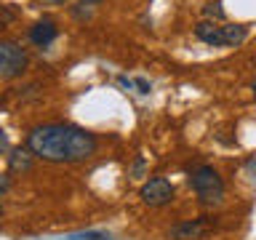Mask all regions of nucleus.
<instances>
[{
    "instance_id": "f257e3e1",
    "label": "nucleus",
    "mask_w": 256,
    "mask_h": 240,
    "mask_svg": "<svg viewBox=\"0 0 256 240\" xmlns=\"http://www.w3.org/2000/svg\"><path fill=\"white\" fill-rule=\"evenodd\" d=\"M96 136L72 123H46L27 134V150L48 163H83L96 152Z\"/></svg>"
},
{
    "instance_id": "f03ea898",
    "label": "nucleus",
    "mask_w": 256,
    "mask_h": 240,
    "mask_svg": "<svg viewBox=\"0 0 256 240\" xmlns=\"http://www.w3.org/2000/svg\"><path fill=\"white\" fill-rule=\"evenodd\" d=\"M190 187L203 206H219L224 200V182L214 166H200L190 174Z\"/></svg>"
},
{
    "instance_id": "7ed1b4c3",
    "label": "nucleus",
    "mask_w": 256,
    "mask_h": 240,
    "mask_svg": "<svg viewBox=\"0 0 256 240\" xmlns=\"http://www.w3.org/2000/svg\"><path fill=\"white\" fill-rule=\"evenodd\" d=\"M30 64V56L27 51L14 43V40H0V78L11 80V78H19Z\"/></svg>"
},
{
    "instance_id": "20e7f679",
    "label": "nucleus",
    "mask_w": 256,
    "mask_h": 240,
    "mask_svg": "<svg viewBox=\"0 0 256 240\" xmlns=\"http://www.w3.org/2000/svg\"><path fill=\"white\" fill-rule=\"evenodd\" d=\"M139 198L144 206L150 208H160V206H168L174 200V184L163 179V176H155V179H147L139 190Z\"/></svg>"
},
{
    "instance_id": "39448f33",
    "label": "nucleus",
    "mask_w": 256,
    "mask_h": 240,
    "mask_svg": "<svg viewBox=\"0 0 256 240\" xmlns=\"http://www.w3.org/2000/svg\"><path fill=\"white\" fill-rule=\"evenodd\" d=\"M56 38H59V27H56V22L51 19V16H43V19H38V22L30 27V40H32L38 48L51 46Z\"/></svg>"
},
{
    "instance_id": "423d86ee",
    "label": "nucleus",
    "mask_w": 256,
    "mask_h": 240,
    "mask_svg": "<svg viewBox=\"0 0 256 240\" xmlns=\"http://www.w3.org/2000/svg\"><path fill=\"white\" fill-rule=\"evenodd\" d=\"M206 230H208V216L192 219V222H179L176 227H171V238L174 240H195L200 235H206Z\"/></svg>"
},
{
    "instance_id": "0eeeda50",
    "label": "nucleus",
    "mask_w": 256,
    "mask_h": 240,
    "mask_svg": "<svg viewBox=\"0 0 256 240\" xmlns=\"http://www.w3.org/2000/svg\"><path fill=\"white\" fill-rule=\"evenodd\" d=\"M195 38L206 46H214V48H222L224 46V35H222V24L219 22H200L195 27Z\"/></svg>"
},
{
    "instance_id": "6e6552de",
    "label": "nucleus",
    "mask_w": 256,
    "mask_h": 240,
    "mask_svg": "<svg viewBox=\"0 0 256 240\" xmlns=\"http://www.w3.org/2000/svg\"><path fill=\"white\" fill-rule=\"evenodd\" d=\"M30 168H32V152L30 150H22V147L14 150L11 158H8V171H14V174L22 171L24 174V171H30Z\"/></svg>"
},
{
    "instance_id": "1a4fd4ad",
    "label": "nucleus",
    "mask_w": 256,
    "mask_h": 240,
    "mask_svg": "<svg viewBox=\"0 0 256 240\" xmlns=\"http://www.w3.org/2000/svg\"><path fill=\"white\" fill-rule=\"evenodd\" d=\"M222 35H224V46H240L248 35L246 24H222Z\"/></svg>"
},
{
    "instance_id": "9d476101",
    "label": "nucleus",
    "mask_w": 256,
    "mask_h": 240,
    "mask_svg": "<svg viewBox=\"0 0 256 240\" xmlns=\"http://www.w3.org/2000/svg\"><path fill=\"white\" fill-rule=\"evenodd\" d=\"M203 14L208 16V22H222L224 16V8H222V0H211V3H206L203 6Z\"/></svg>"
},
{
    "instance_id": "9b49d317",
    "label": "nucleus",
    "mask_w": 256,
    "mask_h": 240,
    "mask_svg": "<svg viewBox=\"0 0 256 240\" xmlns=\"http://www.w3.org/2000/svg\"><path fill=\"white\" fill-rule=\"evenodd\" d=\"M70 240H112L110 232H78V235H70Z\"/></svg>"
},
{
    "instance_id": "f8f14e48",
    "label": "nucleus",
    "mask_w": 256,
    "mask_h": 240,
    "mask_svg": "<svg viewBox=\"0 0 256 240\" xmlns=\"http://www.w3.org/2000/svg\"><path fill=\"white\" fill-rule=\"evenodd\" d=\"M134 88H139V94H144V96H147V94L152 91L150 80H144V78H136V80H134Z\"/></svg>"
},
{
    "instance_id": "ddd939ff",
    "label": "nucleus",
    "mask_w": 256,
    "mask_h": 240,
    "mask_svg": "<svg viewBox=\"0 0 256 240\" xmlns=\"http://www.w3.org/2000/svg\"><path fill=\"white\" fill-rule=\"evenodd\" d=\"M8 150H11V139H8V134L0 128V155H6Z\"/></svg>"
},
{
    "instance_id": "4468645a",
    "label": "nucleus",
    "mask_w": 256,
    "mask_h": 240,
    "mask_svg": "<svg viewBox=\"0 0 256 240\" xmlns=\"http://www.w3.org/2000/svg\"><path fill=\"white\" fill-rule=\"evenodd\" d=\"M8 187H11V179H8V174H0V198L8 192ZM0 214H3V208H0Z\"/></svg>"
},
{
    "instance_id": "2eb2a0df",
    "label": "nucleus",
    "mask_w": 256,
    "mask_h": 240,
    "mask_svg": "<svg viewBox=\"0 0 256 240\" xmlns=\"http://www.w3.org/2000/svg\"><path fill=\"white\" fill-rule=\"evenodd\" d=\"M14 11H11V8H3V11H0V24H6V22H14Z\"/></svg>"
},
{
    "instance_id": "dca6fc26",
    "label": "nucleus",
    "mask_w": 256,
    "mask_h": 240,
    "mask_svg": "<svg viewBox=\"0 0 256 240\" xmlns=\"http://www.w3.org/2000/svg\"><path fill=\"white\" fill-rule=\"evenodd\" d=\"M72 14H75L78 19H88V16H91V11H88V8H86V11H83V8H75Z\"/></svg>"
},
{
    "instance_id": "f3484780",
    "label": "nucleus",
    "mask_w": 256,
    "mask_h": 240,
    "mask_svg": "<svg viewBox=\"0 0 256 240\" xmlns=\"http://www.w3.org/2000/svg\"><path fill=\"white\" fill-rule=\"evenodd\" d=\"M142 171H144V160L139 158V160H136V163H134V174H136V176H139Z\"/></svg>"
},
{
    "instance_id": "a211bd4d",
    "label": "nucleus",
    "mask_w": 256,
    "mask_h": 240,
    "mask_svg": "<svg viewBox=\"0 0 256 240\" xmlns=\"http://www.w3.org/2000/svg\"><path fill=\"white\" fill-rule=\"evenodd\" d=\"M246 168H248V174H256V158H251V160H248V163H246Z\"/></svg>"
},
{
    "instance_id": "6ab92c4d",
    "label": "nucleus",
    "mask_w": 256,
    "mask_h": 240,
    "mask_svg": "<svg viewBox=\"0 0 256 240\" xmlns=\"http://www.w3.org/2000/svg\"><path fill=\"white\" fill-rule=\"evenodd\" d=\"M43 3H51V6H59V3H64V0H43Z\"/></svg>"
},
{
    "instance_id": "aec40b11",
    "label": "nucleus",
    "mask_w": 256,
    "mask_h": 240,
    "mask_svg": "<svg viewBox=\"0 0 256 240\" xmlns=\"http://www.w3.org/2000/svg\"><path fill=\"white\" fill-rule=\"evenodd\" d=\"M86 6H96V3H102V0H83Z\"/></svg>"
},
{
    "instance_id": "412c9836",
    "label": "nucleus",
    "mask_w": 256,
    "mask_h": 240,
    "mask_svg": "<svg viewBox=\"0 0 256 240\" xmlns=\"http://www.w3.org/2000/svg\"><path fill=\"white\" fill-rule=\"evenodd\" d=\"M251 88H254V96H256V78H254V83H251Z\"/></svg>"
}]
</instances>
